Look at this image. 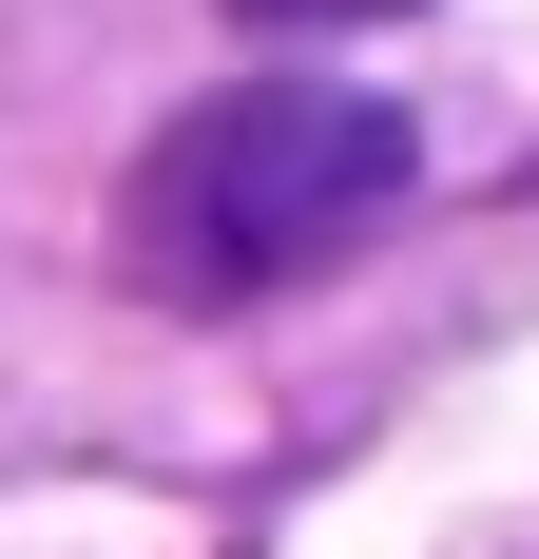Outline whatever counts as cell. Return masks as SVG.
<instances>
[{
	"label": "cell",
	"instance_id": "1",
	"mask_svg": "<svg viewBox=\"0 0 539 559\" xmlns=\"http://www.w3.org/2000/svg\"><path fill=\"white\" fill-rule=\"evenodd\" d=\"M405 174H424L405 97H367V78H231V97H193L155 155H135L116 251H135V289H173V309H251V289L327 271V251H367V231L405 213Z\"/></svg>",
	"mask_w": 539,
	"mask_h": 559
},
{
	"label": "cell",
	"instance_id": "2",
	"mask_svg": "<svg viewBox=\"0 0 539 559\" xmlns=\"http://www.w3.org/2000/svg\"><path fill=\"white\" fill-rule=\"evenodd\" d=\"M231 20H289V39H327V20H405V0H231Z\"/></svg>",
	"mask_w": 539,
	"mask_h": 559
}]
</instances>
